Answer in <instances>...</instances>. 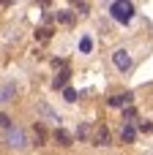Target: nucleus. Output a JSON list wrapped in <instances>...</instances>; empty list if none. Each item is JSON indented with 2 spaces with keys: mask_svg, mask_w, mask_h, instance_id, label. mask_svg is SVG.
<instances>
[{
  "mask_svg": "<svg viewBox=\"0 0 153 155\" xmlns=\"http://www.w3.org/2000/svg\"><path fill=\"white\" fill-rule=\"evenodd\" d=\"M90 131H93V128H90L88 123H79V125H77V139H79V142H90Z\"/></svg>",
  "mask_w": 153,
  "mask_h": 155,
  "instance_id": "f8f14e48",
  "label": "nucleus"
},
{
  "mask_svg": "<svg viewBox=\"0 0 153 155\" xmlns=\"http://www.w3.org/2000/svg\"><path fill=\"white\" fill-rule=\"evenodd\" d=\"M36 114H38V120L44 117L47 123H55V125L60 123V117H57V112H55V109H52L49 104H44V101H38V104H36Z\"/></svg>",
  "mask_w": 153,
  "mask_h": 155,
  "instance_id": "20e7f679",
  "label": "nucleus"
},
{
  "mask_svg": "<svg viewBox=\"0 0 153 155\" xmlns=\"http://www.w3.org/2000/svg\"><path fill=\"white\" fill-rule=\"evenodd\" d=\"M112 63H115V68H118L120 74H129V71L134 68V57H131V52L123 49V46L112 52Z\"/></svg>",
  "mask_w": 153,
  "mask_h": 155,
  "instance_id": "7ed1b4c3",
  "label": "nucleus"
},
{
  "mask_svg": "<svg viewBox=\"0 0 153 155\" xmlns=\"http://www.w3.org/2000/svg\"><path fill=\"white\" fill-rule=\"evenodd\" d=\"M0 128H3V131H8V128H11V117H8L5 112H0Z\"/></svg>",
  "mask_w": 153,
  "mask_h": 155,
  "instance_id": "dca6fc26",
  "label": "nucleus"
},
{
  "mask_svg": "<svg viewBox=\"0 0 153 155\" xmlns=\"http://www.w3.org/2000/svg\"><path fill=\"white\" fill-rule=\"evenodd\" d=\"M33 144H38V147L44 144V128H41L38 123H36V142H33Z\"/></svg>",
  "mask_w": 153,
  "mask_h": 155,
  "instance_id": "2eb2a0df",
  "label": "nucleus"
},
{
  "mask_svg": "<svg viewBox=\"0 0 153 155\" xmlns=\"http://www.w3.org/2000/svg\"><path fill=\"white\" fill-rule=\"evenodd\" d=\"M16 90H19V84H16L14 79H8V82L0 87V104H8L11 98H16Z\"/></svg>",
  "mask_w": 153,
  "mask_h": 155,
  "instance_id": "39448f33",
  "label": "nucleus"
},
{
  "mask_svg": "<svg viewBox=\"0 0 153 155\" xmlns=\"http://www.w3.org/2000/svg\"><path fill=\"white\" fill-rule=\"evenodd\" d=\"M52 139H55V144H57V147H68V144H71V136H68L63 128H57V131L52 134Z\"/></svg>",
  "mask_w": 153,
  "mask_h": 155,
  "instance_id": "1a4fd4ad",
  "label": "nucleus"
},
{
  "mask_svg": "<svg viewBox=\"0 0 153 155\" xmlns=\"http://www.w3.org/2000/svg\"><path fill=\"white\" fill-rule=\"evenodd\" d=\"M63 98H66L68 104H74V101H77V90H74V87H63Z\"/></svg>",
  "mask_w": 153,
  "mask_h": 155,
  "instance_id": "4468645a",
  "label": "nucleus"
},
{
  "mask_svg": "<svg viewBox=\"0 0 153 155\" xmlns=\"http://www.w3.org/2000/svg\"><path fill=\"white\" fill-rule=\"evenodd\" d=\"M88 11H90V3H77V14H82V16H85Z\"/></svg>",
  "mask_w": 153,
  "mask_h": 155,
  "instance_id": "a211bd4d",
  "label": "nucleus"
},
{
  "mask_svg": "<svg viewBox=\"0 0 153 155\" xmlns=\"http://www.w3.org/2000/svg\"><path fill=\"white\" fill-rule=\"evenodd\" d=\"M120 139H123L126 144L137 139V128H134V123H126V125H123V131H120Z\"/></svg>",
  "mask_w": 153,
  "mask_h": 155,
  "instance_id": "6e6552de",
  "label": "nucleus"
},
{
  "mask_svg": "<svg viewBox=\"0 0 153 155\" xmlns=\"http://www.w3.org/2000/svg\"><path fill=\"white\" fill-rule=\"evenodd\" d=\"M77 46H79V52H82V54H90V52H93V38L85 33V35L79 38V44H77Z\"/></svg>",
  "mask_w": 153,
  "mask_h": 155,
  "instance_id": "9b49d317",
  "label": "nucleus"
},
{
  "mask_svg": "<svg viewBox=\"0 0 153 155\" xmlns=\"http://www.w3.org/2000/svg\"><path fill=\"white\" fill-rule=\"evenodd\" d=\"M0 142H3L8 150H14V153H22V150L30 147V142H27V131L19 128V125H11L8 131H3V134H0Z\"/></svg>",
  "mask_w": 153,
  "mask_h": 155,
  "instance_id": "f257e3e1",
  "label": "nucleus"
},
{
  "mask_svg": "<svg viewBox=\"0 0 153 155\" xmlns=\"http://www.w3.org/2000/svg\"><path fill=\"white\" fill-rule=\"evenodd\" d=\"M107 8H110V16H112L115 22H120V25L131 22V19H134V14H137L134 3H126V0H115V3H107Z\"/></svg>",
  "mask_w": 153,
  "mask_h": 155,
  "instance_id": "f03ea898",
  "label": "nucleus"
},
{
  "mask_svg": "<svg viewBox=\"0 0 153 155\" xmlns=\"http://www.w3.org/2000/svg\"><path fill=\"white\" fill-rule=\"evenodd\" d=\"M129 104H131V93H118V95L110 98V106H115V109L118 106H129Z\"/></svg>",
  "mask_w": 153,
  "mask_h": 155,
  "instance_id": "0eeeda50",
  "label": "nucleus"
},
{
  "mask_svg": "<svg viewBox=\"0 0 153 155\" xmlns=\"http://www.w3.org/2000/svg\"><path fill=\"white\" fill-rule=\"evenodd\" d=\"M93 144H99V147H110V144H112V136H110V131H107L104 125H101V128H96Z\"/></svg>",
  "mask_w": 153,
  "mask_h": 155,
  "instance_id": "423d86ee",
  "label": "nucleus"
},
{
  "mask_svg": "<svg viewBox=\"0 0 153 155\" xmlns=\"http://www.w3.org/2000/svg\"><path fill=\"white\" fill-rule=\"evenodd\" d=\"M123 117H126V120L131 123V120L137 117V112H134V106H123Z\"/></svg>",
  "mask_w": 153,
  "mask_h": 155,
  "instance_id": "f3484780",
  "label": "nucleus"
},
{
  "mask_svg": "<svg viewBox=\"0 0 153 155\" xmlns=\"http://www.w3.org/2000/svg\"><path fill=\"white\" fill-rule=\"evenodd\" d=\"M140 128L142 131H153V123H140Z\"/></svg>",
  "mask_w": 153,
  "mask_h": 155,
  "instance_id": "6ab92c4d",
  "label": "nucleus"
},
{
  "mask_svg": "<svg viewBox=\"0 0 153 155\" xmlns=\"http://www.w3.org/2000/svg\"><path fill=\"white\" fill-rule=\"evenodd\" d=\"M68 76H71L68 71H63V74H57V76H55V82H52V87H55V90H60V87H66V84H68Z\"/></svg>",
  "mask_w": 153,
  "mask_h": 155,
  "instance_id": "ddd939ff",
  "label": "nucleus"
},
{
  "mask_svg": "<svg viewBox=\"0 0 153 155\" xmlns=\"http://www.w3.org/2000/svg\"><path fill=\"white\" fill-rule=\"evenodd\" d=\"M55 19H57L60 25H74V14H71L68 8H60V11L55 14Z\"/></svg>",
  "mask_w": 153,
  "mask_h": 155,
  "instance_id": "9d476101",
  "label": "nucleus"
}]
</instances>
